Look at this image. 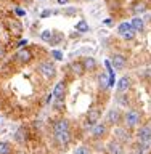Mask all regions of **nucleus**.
<instances>
[{
	"label": "nucleus",
	"mask_w": 151,
	"mask_h": 154,
	"mask_svg": "<svg viewBox=\"0 0 151 154\" xmlns=\"http://www.w3.org/2000/svg\"><path fill=\"white\" fill-rule=\"evenodd\" d=\"M53 130H55V138H56V141L60 143V144L66 146V144L71 141L69 122H68V120H58V122L55 124V127H53Z\"/></svg>",
	"instance_id": "nucleus-1"
},
{
	"label": "nucleus",
	"mask_w": 151,
	"mask_h": 154,
	"mask_svg": "<svg viewBox=\"0 0 151 154\" xmlns=\"http://www.w3.org/2000/svg\"><path fill=\"white\" fill-rule=\"evenodd\" d=\"M39 72H40L43 77H47V79H52V77H55V74H56L55 64L50 61H43L39 64Z\"/></svg>",
	"instance_id": "nucleus-2"
},
{
	"label": "nucleus",
	"mask_w": 151,
	"mask_h": 154,
	"mask_svg": "<svg viewBox=\"0 0 151 154\" xmlns=\"http://www.w3.org/2000/svg\"><path fill=\"white\" fill-rule=\"evenodd\" d=\"M14 60L18 63H21V64H27V63L32 61V51L29 48H19L16 51V55H14Z\"/></svg>",
	"instance_id": "nucleus-3"
},
{
	"label": "nucleus",
	"mask_w": 151,
	"mask_h": 154,
	"mask_svg": "<svg viewBox=\"0 0 151 154\" xmlns=\"http://www.w3.org/2000/svg\"><path fill=\"white\" fill-rule=\"evenodd\" d=\"M138 122H140V112L137 109H132V111H129V112L125 114V125H127L129 128L137 127Z\"/></svg>",
	"instance_id": "nucleus-4"
},
{
	"label": "nucleus",
	"mask_w": 151,
	"mask_h": 154,
	"mask_svg": "<svg viewBox=\"0 0 151 154\" xmlns=\"http://www.w3.org/2000/svg\"><path fill=\"white\" fill-rule=\"evenodd\" d=\"M138 141L146 146V144L151 143V127L149 125H143L142 128L138 130Z\"/></svg>",
	"instance_id": "nucleus-5"
},
{
	"label": "nucleus",
	"mask_w": 151,
	"mask_h": 154,
	"mask_svg": "<svg viewBox=\"0 0 151 154\" xmlns=\"http://www.w3.org/2000/svg\"><path fill=\"white\" fill-rule=\"evenodd\" d=\"M108 133V127L103 122H96L92 125V137L93 138H103L105 135Z\"/></svg>",
	"instance_id": "nucleus-6"
},
{
	"label": "nucleus",
	"mask_w": 151,
	"mask_h": 154,
	"mask_svg": "<svg viewBox=\"0 0 151 154\" xmlns=\"http://www.w3.org/2000/svg\"><path fill=\"white\" fill-rule=\"evenodd\" d=\"M98 119H100V108L92 106L90 111H89V114H87V124L93 125V124L98 122Z\"/></svg>",
	"instance_id": "nucleus-7"
},
{
	"label": "nucleus",
	"mask_w": 151,
	"mask_h": 154,
	"mask_svg": "<svg viewBox=\"0 0 151 154\" xmlns=\"http://www.w3.org/2000/svg\"><path fill=\"white\" fill-rule=\"evenodd\" d=\"M109 63H111V66H114V69H124L125 64H127V60L122 55H114Z\"/></svg>",
	"instance_id": "nucleus-8"
},
{
	"label": "nucleus",
	"mask_w": 151,
	"mask_h": 154,
	"mask_svg": "<svg viewBox=\"0 0 151 154\" xmlns=\"http://www.w3.org/2000/svg\"><path fill=\"white\" fill-rule=\"evenodd\" d=\"M108 122L111 125H119L121 124V112L118 109H111L108 112Z\"/></svg>",
	"instance_id": "nucleus-9"
},
{
	"label": "nucleus",
	"mask_w": 151,
	"mask_h": 154,
	"mask_svg": "<svg viewBox=\"0 0 151 154\" xmlns=\"http://www.w3.org/2000/svg\"><path fill=\"white\" fill-rule=\"evenodd\" d=\"M64 90H66V85H64V82H58L52 95H53V96H56L58 100H63V96H64Z\"/></svg>",
	"instance_id": "nucleus-10"
},
{
	"label": "nucleus",
	"mask_w": 151,
	"mask_h": 154,
	"mask_svg": "<svg viewBox=\"0 0 151 154\" xmlns=\"http://www.w3.org/2000/svg\"><path fill=\"white\" fill-rule=\"evenodd\" d=\"M114 133H116V137H118V140H116V141H119V143L129 141V138H130V135H129V132H127L125 128H118Z\"/></svg>",
	"instance_id": "nucleus-11"
},
{
	"label": "nucleus",
	"mask_w": 151,
	"mask_h": 154,
	"mask_svg": "<svg viewBox=\"0 0 151 154\" xmlns=\"http://www.w3.org/2000/svg\"><path fill=\"white\" fill-rule=\"evenodd\" d=\"M132 11H134L135 14L145 13V11H146V2H143V0H138V2H135L134 7H132Z\"/></svg>",
	"instance_id": "nucleus-12"
},
{
	"label": "nucleus",
	"mask_w": 151,
	"mask_h": 154,
	"mask_svg": "<svg viewBox=\"0 0 151 154\" xmlns=\"http://www.w3.org/2000/svg\"><path fill=\"white\" fill-rule=\"evenodd\" d=\"M8 27H10V31H11V34H14V35H19L23 31L21 23H18V21H8Z\"/></svg>",
	"instance_id": "nucleus-13"
},
{
	"label": "nucleus",
	"mask_w": 151,
	"mask_h": 154,
	"mask_svg": "<svg viewBox=\"0 0 151 154\" xmlns=\"http://www.w3.org/2000/svg\"><path fill=\"white\" fill-rule=\"evenodd\" d=\"M108 149H109L111 154H122V144H121L119 141H111Z\"/></svg>",
	"instance_id": "nucleus-14"
},
{
	"label": "nucleus",
	"mask_w": 151,
	"mask_h": 154,
	"mask_svg": "<svg viewBox=\"0 0 151 154\" xmlns=\"http://www.w3.org/2000/svg\"><path fill=\"white\" fill-rule=\"evenodd\" d=\"M71 69H72V72H74V74H77V75H84V72H85V69H84V66H82L80 61L71 63Z\"/></svg>",
	"instance_id": "nucleus-15"
},
{
	"label": "nucleus",
	"mask_w": 151,
	"mask_h": 154,
	"mask_svg": "<svg viewBox=\"0 0 151 154\" xmlns=\"http://www.w3.org/2000/svg\"><path fill=\"white\" fill-rule=\"evenodd\" d=\"M129 87H130V79H129V77H122V79L119 80V84H118V90L122 93V91L129 90Z\"/></svg>",
	"instance_id": "nucleus-16"
},
{
	"label": "nucleus",
	"mask_w": 151,
	"mask_h": 154,
	"mask_svg": "<svg viewBox=\"0 0 151 154\" xmlns=\"http://www.w3.org/2000/svg\"><path fill=\"white\" fill-rule=\"evenodd\" d=\"M82 66H84V69L87 71H93L96 67V61L93 60V58H84V61H82Z\"/></svg>",
	"instance_id": "nucleus-17"
},
{
	"label": "nucleus",
	"mask_w": 151,
	"mask_h": 154,
	"mask_svg": "<svg viewBox=\"0 0 151 154\" xmlns=\"http://www.w3.org/2000/svg\"><path fill=\"white\" fill-rule=\"evenodd\" d=\"M130 26H132L134 31H143V19L142 18H134L132 23H130Z\"/></svg>",
	"instance_id": "nucleus-18"
},
{
	"label": "nucleus",
	"mask_w": 151,
	"mask_h": 154,
	"mask_svg": "<svg viewBox=\"0 0 151 154\" xmlns=\"http://www.w3.org/2000/svg\"><path fill=\"white\" fill-rule=\"evenodd\" d=\"M13 146L7 141H0V154H11Z\"/></svg>",
	"instance_id": "nucleus-19"
},
{
	"label": "nucleus",
	"mask_w": 151,
	"mask_h": 154,
	"mask_svg": "<svg viewBox=\"0 0 151 154\" xmlns=\"http://www.w3.org/2000/svg\"><path fill=\"white\" fill-rule=\"evenodd\" d=\"M24 140H26V130H24V127H21V128L16 132V141L23 143Z\"/></svg>",
	"instance_id": "nucleus-20"
},
{
	"label": "nucleus",
	"mask_w": 151,
	"mask_h": 154,
	"mask_svg": "<svg viewBox=\"0 0 151 154\" xmlns=\"http://www.w3.org/2000/svg\"><path fill=\"white\" fill-rule=\"evenodd\" d=\"M76 29L79 32H87V31H89V24H87L85 21H79L76 24Z\"/></svg>",
	"instance_id": "nucleus-21"
},
{
	"label": "nucleus",
	"mask_w": 151,
	"mask_h": 154,
	"mask_svg": "<svg viewBox=\"0 0 151 154\" xmlns=\"http://www.w3.org/2000/svg\"><path fill=\"white\" fill-rule=\"evenodd\" d=\"M40 37H42V40H43V42H52L53 34H52V31H43V32L40 34Z\"/></svg>",
	"instance_id": "nucleus-22"
},
{
	"label": "nucleus",
	"mask_w": 151,
	"mask_h": 154,
	"mask_svg": "<svg viewBox=\"0 0 151 154\" xmlns=\"http://www.w3.org/2000/svg\"><path fill=\"white\" fill-rule=\"evenodd\" d=\"M130 27H132V26H130V23H122V24H121V26L118 27V31H119L121 35H122V34H125Z\"/></svg>",
	"instance_id": "nucleus-23"
},
{
	"label": "nucleus",
	"mask_w": 151,
	"mask_h": 154,
	"mask_svg": "<svg viewBox=\"0 0 151 154\" xmlns=\"http://www.w3.org/2000/svg\"><path fill=\"white\" fill-rule=\"evenodd\" d=\"M122 37L125 38V40H134V38H135V31H134L132 27H130L125 34H122Z\"/></svg>",
	"instance_id": "nucleus-24"
},
{
	"label": "nucleus",
	"mask_w": 151,
	"mask_h": 154,
	"mask_svg": "<svg viewBox=\"0 0 151 154\" xmlns=\"http://www.w3.org/2000/svg\"><path fill=\"white\" fill-rule=\"evenodd\" d=\"M76 154H92V151L89 146H79L76 149Z\"/></svg>",
	"instance_id": "nucleus-25"
},
{
	"label": "nucleus",
	"mask_w": 151,
	"mask_h": 154,
	"mask_svg": "<svg viewBox=\"0 0 151 154\" xmlns=\"http://www.w3.org/2000/svg\"><path fill=\"white\" fill-rule=\"evenodd\" d=\"M100 84H101V87H103L105 90L109 88V84H108V80H106V74H101V77H100Z\"/></svg>",
	"instance_id": "nucleus-26"
},
{
	"label": "nucleus",
	"mask_w": 151,
	"mask_h": 154,
	"mask_svg": "<svg viewBox=\"0 0 151 154\" xmlns=\"http://www.w3.org/2000/svg\"><path fill=\"white\" fill-rule=\"evenodd\" d=\"M52 55H53V58H55V60H58V61H61V60H63V53H61V51H58V50H53V51H52Z\"/></svg>",
	"instance_id": "nucleus-27"
},
{
	"label": "nucleus",
	"mask_w": 151,
	"mask_h": 154,
	"mask_svg": "<svg viewBox=\"0 0 151 154\" xmlns=\"http://www.w3.org/2000/svg\"><path fill=\"white\" fill-rule=\"evenodd\" d=\"M53 14V10H43V11L40 13V18H48Z\"/></svg>",
	"instance_id": "nucleus-28"
},
{
	"label": "nucleus",
	"mask_w": 151,
	"mask_h": 154,
	"mask_svg": "<svg viewBox=\"0 0 151 154\" xmlns=\"http://www.w3.org/2000/svg\"><path fill=\"white\" fill-rule=\"evenodd\" d=\"M14 13H16L18 16H26V11H24L23 8H19V7H16V8H14Z\"/></svg>",
	"instance_id": "nucleus-29"
},
{
	"label": "nucleus",
	"mask_w": 151,
	"mask_h": 154,
	"mask_svg": "<svg viewBox=\"0 0 151 154\" xmlns=\"http://www.w3.org/2000/svg\"><path fill=\"white\" fill-rule=\"evenodd\" d=\"M24 45H27V40L24 38V40H19V43H18V47H24Z\"/></svg>",
	"instance_id": "nucleus-30"
},
{
	"label": "nucleus",
	"mask_w": 151,
	"mask_h": 154,
	"mask_svg": "<svg viewBox=\"0 0 151 154\" xmlns=\"http://www.w3.org/2000/svg\"><path fill=\"white\" fill-rule=\"evenodd\" d=\"M72 13H76V8H68L66 10V14H72Z\"/></svg>",
	"instance_id": "nucleus-31"
},
{
	"label": "nucleus",
	"mask_w": 151,
	"mask_h": 154,
	"mask_svg": "<svg viewBox=\"0 0 151 154\" xmlns=\"http://www.w3.org/2000/svg\"><path fill=\"white\" fill-rule=\"evenodd\" d=\"M56 2L60 3V5H66L68 2H69V0H56Z\"/></svg>",
	"instance_id": "nucleus-32"
}]
</instances>
